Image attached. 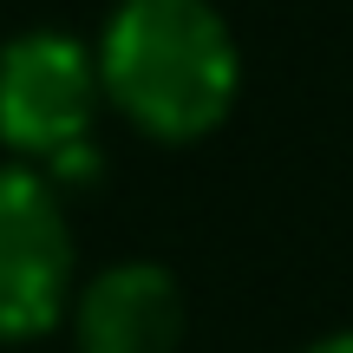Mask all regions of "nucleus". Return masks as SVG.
I'll use <instances>...</instances> for the list:
<instances>
[{"mask_svg": "<svg viewBox=\"0 0 353 353\" xmlns=\"http://www.w3.org/2000/svg\"><path fill=\"white\" fill-rule=\"evenodd\" d=\"M105 112L99 52L79 33L26 26L0 46V151L13 164L52 170L85 151Z\"/></svg>", "mask_w": 353, "mask_h": 353, "instance_id": "2", "label": "nucleus"}, {"mask_svg": "<svg viewBox=\"0 0 353 353\" xmlns=\"http://www.w3.org/2000/svg\"><path fill=\"white\" fill-rule=\"evenodd\" d=\"M72 347L79 353H176L183 347V288L164 262L131 255L72 288Z\"/></svg>", "mask_w": 353, "mask_h": 353, "instance_id": "4", "label": "nucleus"}, {"mask_svg": "<svg viewBox=\"0 0 353 353\" xmlns=\"http://www.w3.org/2000/svg\"><path fill=\"white\" fill-rule=\"evenodd\" d=\"M72 307V223L46 170L0 164V347L46 341Z\"/></svg>", "mask_w": 353, "mask_h": 353, "instance_id": "3", "label": "nucleus"}, {"mask_svg": "<svg viewBox=\"0 0 353 353\" xmlns=\"http://www.w3.org/2000/svg\"><path fill=\"white\" fill-rule=\"evenodd\" d=\"M92 52L105 105L157 144H196L236 112L242 46L210 0H118Z\"/></svg>", "mask_w": 353, "mask_h": 353, "instance_id": "1", "label": "nucleus"}, {"mask_svg": "<svg viewBox=\"0 0 353 353\" xmlns=\"http://www.w3.org/2000/svg\"><path fill=\"white\" fill-rule=\"evenodd\" d=\"M307 353H353V327H341V334H321Z\"/></svg>", "mask_w": 353, "mask_h": 353, "instance_id": "5", "label": "nucleus"}]
</instances>
